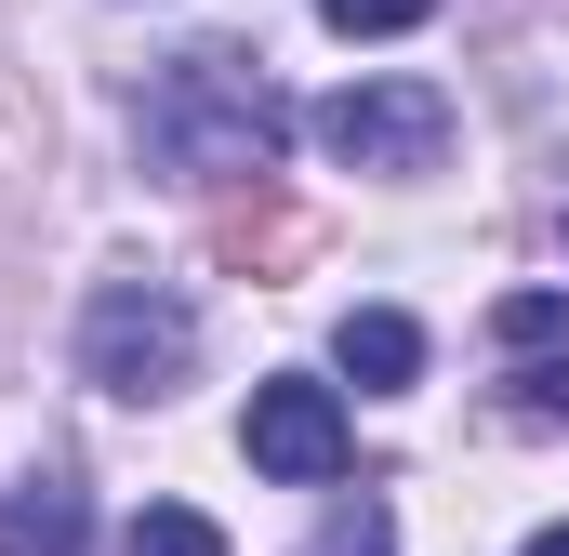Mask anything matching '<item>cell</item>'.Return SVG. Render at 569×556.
Segmentation results:
<instances>
[{"label":"cell","mask_w":569,"mask_h":556,"mask_svg":"<svg viewBox=\"0 0 569 556\" xmlns=\"http://www.w3.org/2000/svg\"><path fill=\"white\" fill-rule=\"evenodd\" d=\"M291 133V107L266 93V67L252 53H186V67H159V93H146V146L172 159V172H266Z\"/></svg>","instance_id":"obj_1"},{"label":"cell","mask_w":569,"mask_h":556,"mask_svg":"<svg viewBox=\"0 0 569 556\" xmlns=\"http://www.w3.org/2000/svg\"><path fill=\"white\" fill-rule=\"evenodd\" d=\"M186 371H199V305H186V291L107 278V291L80 305V385H107V398H172Z\"/></svg>","instance_id":"obj_2"},{"label":"cell","mask_w":569,"mask_h":556,"mask_svg":"<svg viewBox=\"0 0 569 556\" xmlns=\"http://www.w3.org/2000/svg\"><path fill=\"white\" fill-rule=\"evenodd\" d=\"M318 146L345 172H437L450 159V93L437 80H345L318 107Z\"/></svg>","instance_id":"obj_3"},{"label":"cell","mask_w":569,"mask_h":556,"mask_svg":"<svg viewBox=\"0 0 569 556\" xmlns=\"http://www.w3.org/2000/svg\"><path fill=\"white\" fill-rule=\"evenodd\" d=\"M239 450H252L266 477H291V490H318V477H345V398L305 385V371H279V385H252Z\"/></svg>","instance_id":"obj_4"},{"label":"cell","mask_w":569,"mask_h":556,"mask_svg":"<svg viewBox=\"0 0 569 556\" xmlns=\"http://www.w3.org/2000/svg\"><path fill=\"white\" fill-rule=\"evenodd\" d=\"M80 544H93L80 477H53V464H40V477H13V490H0V556H80Z\"/></svg>","instance_id":"obj_5"},{"label":"cell","mask_w":569,"mask_h":556,"mask_svg":"<svg viewBox=\"0 0 569 556\" xmlns=\"http://www.w3.org/2000/svg\"><path fill=\"white\" fill-rule=\"evenodd\" d=\"M331 358H345V385H371V398H398V385H425V331H411L398 305H358V318L331 331Z\"/></svg>","instance_id":"obj_6"},{"label":"cell","mask_w":569,"mask_h":556,"mask_svg":"<svg viewBox=\"0 0 569 556\" xmlns=\"http://www.w3.org/2000/svg\"><path fill=\"white\" fill-rule=\"evenodd\" d=\"M120 556H226V530H212L199 504H146V517H133V544H120Z\"/></svg>","instance_id":"obj_7"},{"label":"cell","mask_w":569,"mask_h":556,"mask_svg":"<svg viewBox=\"0 0 569 556\" xmlns=\"http://www.w3.org/2000/svg\"><path fill=\"white\" fill-rule=\"evenodd\" d=\"M503 345H569V291H503Z\"/></svg>","instance_id":"obj_8"},{"label":"cell","mask_w":569,"mask_h":556,"mask_svg":"<svg viewBox=\"0 0 569 556\" xmlns=\"http://www.w3.org/2000/svg\"><path fill=\"white\" fill-rule=\"evenodd\" d=\"M318 13H331L345 40H398V27H425L437 0H318Z\"/></svg>","instance_id":"obj_9"},{"label":"cell","mask_w":569,"mask_h":556,"mask_svg":"<svg viewBox=\"0 0 569 556\" xmlns=\"http://www.w3.org/2000/svg\"><path fill=\"white\" fill-rule=\"evenodd\" d=\"M530 556H569V530H543V544H530Z\"/></svg>","instance_id":"obj_10"}]
</instances>
